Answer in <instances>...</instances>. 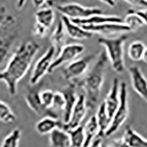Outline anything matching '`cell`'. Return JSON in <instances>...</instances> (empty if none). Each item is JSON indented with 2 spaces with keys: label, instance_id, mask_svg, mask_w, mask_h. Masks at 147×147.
<instances>
[{
  "label": "cell",
  "instance_id": "obj_1",
  "mask_svg": "<svg viewBox=\"0 0 147 147\" xmlns=\"http://www.w3.org/2000/svg\"><path fill=\"white\" fill-rule=\"evenodd\" d=\"M40 48L33 40L24 42L18 46L5 69L0 71V81L5 84L11 96L16 94L18 82L27 74Z\"/></svg>",
  "mask_w": 147,
  "mask_h": 147
},
{
  "label": "cell",
  "instance_id": "obj_2",
  "mask_svg": "<svg viewBox=\"0 0 147 147\" xmlns=\"http://www.w3.org/2000/svg\"><path fill=\"white\" fill-rule=\"evenodd\" d=\"M109 60L105 51H102L90 71L81 80L75 81L77 86L82 88L88 109H94L100 98Z\"/></svg>",
  "mask_w": 147,
  "mask_h": 147
},
{
  "label": "cell",
  "instance_id": "obj_3",
  "mask_svg": "<svg viewBox=\"0 0 147 147\" xmlns=\"http://www.w3.org/2000/svg\"><path fill=\"white\" fill-rule=\"evenodd\" d=\"M128 39L125 33L115 38L100 37L97 42L105 49L107 58L114 71L121 74L125 70L124 59V46Z\"/></svg>",
  "mask_w": 147,
  "mask_h": 147
},
{
  "label": "cell",
  "instance_id": "obj_4",
  "mask_svg": "<svg viewBox=\"0 0 147 147\" xmlns=\"http://www.w3.org/2000/svg\"><path fill=\"white\" fill-rule=\"evenodd\" d=\"M129 113L128 103V90L125 82L120 83V104L115 110V113L111 119V122L107 130L106 131L105 136H113L119 130L120 127L127 120Z\"/></svg>",
  "mask_w": 147,
  "mask_h": 147
},
{
  "label": "cell",
  "instance_id": "obj_5",
  "mask_svg": "<svg viewBox=\"0 0 147 147\" xmlns=\"http://www.w3.org/2000/svg\"><path fill=\"white\" fill-rule=\"evenodd\" d=\"M95 57L94 54H89L80 58H76L64 67L62 74L64 79L69 82L80 80L88 69L90 63Z\"/></svg>",
  "mask_w": 147,
  "mask_h": 147
},
{
  "label": "cell",
  "instance_id": "obj_6",
  "mask_svg": "<svg viewBox=\"0 0 147 147\" xmlns=\"http://www.w3.org/2000/svg\"><path fill=\"white\" fill-rule=\"evenodd\" d=\"M57 10L62 16L71 19H84L96 14L103 13V10L99 7H85L74 2L58 5Z\"/></svg>",
  "mask_w": 147,
  "mask_h": 147
},
{
  "label": "cell",
  "instance_id": "obj_7",
  "mask_svg": "<svg viewBox=\"0 0 147 147\" xmlns=\"http://www.w3.org/2000/svg\"><path fill=\"white\" fill-rule=\"evenodd\" d=\"M56 54V50L53 47H51L47 52L37 60L36 63L33 67L31 77L30 79V83L31 85H36L40 82L47 73L49 72V69L52 65Z\"/></svg>",
  "mask_w": 147,
  "mask_h": 147
},
{
  "label": "cell",
  "instance_id": "obj_8",
  "mask_svg": "<svg viewBox=\"0 0 147 147\" xmlns=\"http://www.w3.org/2000/svg\"><path fill=\"white\" fill-rule=\"evenodd\" d=\"M84 51L85 47L81 44H65L57 54V57L54 59L49 73H51L65 63H69L75 60Z\"/></svg>",
  "mask_w": 147,
  "mask_h": 147
},
{
  "label": "cell",
  "instance_id": "obj_9",
  "mask_svg": "<svg viewBox=\"0 0 147 147\" xmlns=\"http://www.w3.org/2000/svg\"><path fill=\"white\" fill-rule=\"evenodd\" d=\"M35 86V85H32V87L29 88L25 94V101L28 107L35 114L42 117L51 116V117L58 119V115L57 112H55L51 109L47 108L42 104L40 97H39L40 90H38V88Z\"/></svg>",
  "mask_w": 147,
  "mask_h": 147
},
{
  "label": "cell",
  "instance_id": "obj_10",
  "mask_svg": "<svg viewBox=\"0 0 147 147\" xmlns=\"http://www.w3.org/2000/svg\"><path fill=\"white\" fill-rule=\"evenodd\" d=\"M88 109V107L87 106L85 96L83 94L78 96L77 102L72 109L69 120L67 123L63 124V128L69 131L71 129L81 125L82 122L85 119Z\"/></svg>",
  "mask_w": 147,
  "mask_h": 147
},
{
  "label": "cell",
  "instance_id": "obj_11",
  "mask_svg": "<svg viewBox=\"0 0 147 147\" xmlns=\"http://www.w3.org/2000/svg\"><path fill=\"white\" fill-rule=\"evenodd\" d=\"M82 27L85 30L93 32L94 34H99L105 36L131 32L129 27H127L124 22L122 23L111 22V23H105L98 25H82Z\"/></svg>",
  "mask_w": 147,
  "mask_h": 147
},
{
  "label": "cell",
  "instance_id": "obj_12",
  "mask_svg": "<svg viewBox=\"0 0 147 147\" xmlns=\"http://www.w3.org/2000/svg\"><path fill=\"white\" fill-rule=\"evenodd\" d=\"M128 71L134 90L147 102V79L137 65H131Z\"/></svg>",
  "mask_w": 147,
  "mask_h": 147
},
{
  "label": "cell",
  "instance_id": "obj_13",
  "mask_svg": "<svg viewBox=\"0 0 147 147\" xmlns=\"http://www.w3.org/2000/svg\"><path fill=\"white\" fill-rule=\"evenodd\" d=\"M61 20L63 23L65 32L68 36L71 38L72 39L78 40H87L91 38L94 36V34L93 32L85 30L82 26L74 23L71 18L67 16H62Z\"/></svg>",
  "mask_w": 147,
  "mask_h": 147
},
{
  "label": "cell",
  "instance_id": "obj_14",
  "mask_svg": "<svg viewBox=\"0 0 147 147\" xmlns=\"http://www.w3.org/2000/svg\"><path fill=\"white\" fill-rule=\"evenodd\" d=\"M103 102H105L110 117L112 119L115 110L120 104V82L117 77H115L113 80L110 90Z\"/></svg>",
  "mask_w": 147,
  "mask_h": 147
},
{
  "label": "cell",
  "instance_id": "obj_15",
  "mask_svg": "<svg viewBox=\"0 0 147 147\" xmlns=\"http://www.w3.org/2000/svg\"><path fill=\"white\" fill-rule=\"evenodd\" d=\"M77 85L75 82H71L66 87L64 88L62 90L65 98V107L63 109V124L68 122L71 113L72 109L75 105L77 100L78 96L77 95Z\"/></svg>",
  "mask_w": 147,
  "mask_h": 147
},
{
  "label": "cell",
  "instance_id": "obj_16",
  "mask_svg": "<svg viewBox=\"0 0 147 147\" xmlns=\"http://www.w3.org/2000/svg\"><path fill=\"white\" fill-rule=\"evenodd\" d=\"M79 25H98L105 23H122L124 22L121 17L116 15H105L103 13L96 14L84 19H71Z\"/></svg>",
  "mask_w": 147,
  "mask_h": 147
},
{
  "label": "cell",
  "instance_id": "obj_17",
  "mask_svg": "<svg viewBox=\"0 0 147 147\" xmlns=\"http://www.w3.org/2000/svg\"><path fill=\"white\" fill-rule=\"evenodd\" d=\"M121 139L124 146L147 147V139L140 136L130 125L126 127Z\"/></svg>",
  "mask_w": 147,
  "mask_h": 147
},
{
  "label": "cell",
  "instance_id": "obj_18",
  "mask_svg": "<svg viewBox=\"0 0 147 147\" xmlns=\"http://www.w3.org/2000/svg\"><path fill=\"white\" fill-rule=\"evenodd\" d=\"M63 127V122L60 121L58 119L44 116L37 122L35 124V130L41 136L49 134L56 128Z\"/></svg>",
  "mask_w": 147,
  "mask_h": 147
},
{
  "label": "cell",
  "instance_id": "obj_19",
  "mask_svg": "<svg viewBox=\"0 0 147 147\" xmlns=\"http://www.w3.org/2000/svg\"><path fill=\"white\" fill-rule=\"evenodd\" d=\"M49 144L52 147L71 146L69 132L63 127L55 129L49 133Z\"/></svg>",
  "mask_w": 147,
  "mask_h": 147
},
{
  "label": "cell",
  "instance_id": "obj_20",
  "mask_svg": "<svg viewBox=\"0 0 147 147\" xmlns=\"http://www.w3.org/2000/svg\"><path fill=\"white\" fill-rule=\"evenodd\" d=\"M65 36H66V32H65V27L62 20H60L57 22V25L50 37L52 46L55 49L56 54L58 53L61 50V49L65 45Z\"/></svg>",
  "mask_w": 147,
  "mask_h": 147
},
{
  "label": "cell",
  "instance_id": "obj_21",
  "mask_svg": "<svg viewBox=\"0 0 147 147\" xmlns=\"http://www.w3.org/2000/svg\"><path fill=\"white\" fill-rule=\"evenodd\" d=\"M96 117L97 123H98L99 129V134L97 136L104 137V136H105L106 131L107 130L110 122H111V118L110 117V115L107 113L104 102H102L98 107Z\"/></svg>",
  "mask_w": 147,
  "mask_h": 147
},
{
  "label": "cell",
  "instance_id": "obj_22",
  "mask_svg": "<svg viewBox=\"0 0 147 147\" xmlns=\"http://www.w3.org/2000/svg\"><path fill=\"white\" fill-rule=\"evenodd\" d=\"M35 22L40 24L48 30L52 27L55 20V11L50 6L40 7L35 13Z\"/></svg>",
  "mask_w": 147,
  "mask_h": 147
},
{
  "label": "cell",
  "instance_id": "obj_23",
  "mask_svg": "<svg viewBox=\"0 0 147 147\" xmlns=\"http://www.w3.org/2000/svg\"><path fill=\"white\" fill-rule=\"evenodd\" d=\"M85 140L84 146H90L92 140L99 134V125L97 123L96 115H92L83 126Z\"/></svg>",
  "mask_w": 147,
  "mask_h": 147
},
{
  "label": "cell",
  "instance_id": "obj_24",
  "mask_svg": "<svg viewBox=\"0 0 147 147\" xmlns=\"http://www.w3.org/2000/svg\"><path fill=\"white\" fill-rule=\"evenodd\" d=\"M16 38V34H10L0 38V66L8 56L9 52L11 49L12 46Z\"/></svg>",
  "mask_w": 147,
  "mask_h": 147
},
{
  "label": "cell",
  "instance_id": "obj_25",
  "mask_svg": "<svg viewBox=\"0 0 147 147\" xmlns=\"http://www.w3.org/2000/svg\"><path fill=\"white\" fill-rule=\"evenodd\" d=\"M145 49L146 46L142 41L135 40L129 45L127 49L128 57L132 61H136V62L140 61L142 60Z\"/></svg>",
  "mask_w": 147,
  "mask_h": 147
},
{
  "label": "cell",
  "instance_id": "obj_26",
  "mask_svg": "<svg viewBox=\"0 0 147 147\" xmlns=\"http://www.w3.org/2000/svg\"><path fill=\"white\" fill-rule=\"evenodd\" d=\"M123 21L126 25L129 27L131 32L136 31L145 25L141 18L136 13L134 9L128 10L127 15H126L125 18L123 19Z\"/></svg>",
  "mask_w": 147,
  "mask_h": 147
},
{
  "label": "cell",
  "instance_id": "obj_27",
  "mask_svg": "<svg viewBox=\"0 0 147 147\" xmlns=\"http://www.w3.org/2000/svg\"><path fill=\"white\" fill-rule=\"evenodd\" d=\"M68 132H69V136H70L71 146H84L85 136L83 129V126L80 125L78 127H75V128L71 129Z\"/></svg>",
  "mask_w": 147,
  "mask_h": 147
},
{
  "label": "cell",
  "instance_id": "obj_28",
  "mask_svg": "<svg viewBox=\"0 0 147 147\" xmlns=\"http://www.w3.org/2000/svg\"><path fill=\"white\" fill-rule=\"evenodd\" d=\"M16 119L11 107L3 101L0 100V121L4 124H12Z\"/></svg>",
  "mask_w": 147,
  "mask_h": 147
},
{
  "label": "cell",
  "instance_id": "obj_29",
  "mask_svg": "<svg viewBox=\"0 0 147 147\" xmlns=\"http://www.w3.org/2000/svg\"><path fill=\"white\" fill-rule=\"evenodd\" d=\"M22 131L18 128L13 129L10 134L5 138L2 143V146L4 147H17L19 145Z\"/></svg>",
  "mask_w": 147,
  "mask_h": 147
},
{
  "label": "cell",
  "instance_id": "obj_30",
  "mask_svg": "<svg viewBox=\"0 0 147 147\" xmlns=\"http://www.w3.org/2000/svg\"><path fill=\"white\" fill-rule=\"evenodd\" d=\"M54 96H55V92L52 91V90H49V89L39 91V97H40L42 104L47 108L51 109V110H52V104H53Z\"/></svg>",
  "mask_w": 147,
  "mask_h": 147
},
{
  "label": "cell",
  "instance_id": "obj_31",
  "mask_svg": "<svg viewBox=\"0 0 147 147\" xmlns=\"http://www.w3.org/2000/svg\"><path fill=\"white\" fill-rule=\"evenodd\" d=\"M15 22L14 17L7 14L6 7L5 6H0V28L13 24Z\"/></svg>",
  "mask_w": 147,
  "mask_h": 147
},
{
  "label": "cell",
  "instance_id": "obj_32",
  "mask_svg": "<svg viewBox=\"0 0 147 147\" xmlns=\"http://www.w3.org/2000/svg\"><path fill=\"white\" fill-rule=\"evenodd\" d=\"M64 107H65V98H64L63 94L62 92H55L52 109L55 110V112H57L60 110L63 111Z\"/></svg>",
  "mask_w": 147,
  "mask_h": 147
},
{
  "label": "cell",
  "instance_id": "obj_33",
  "mask_svg": "<svg viewBox=\"0 0 147 147\" xmlns=\"http://www.w3.org/2000/svg\"><path fill=\"white\" fill-rule=\"evenodd\" d=\"M48 30V29L46 28L45 27L42 26L40 24L35 22V24L33 26L32 32H33L34 35L38 37V38H44V37L47 35Z\"/></svg>",
  "mask_w": 147,
  "mask_h": 147
},
{
  "label": "cell",
  "instance_id": "obj_34",
  "mask_svg": "<svg viewBox=\"0 0 147 147\" xmlns=\"http://www.w3.org/2000/svg\"><path fill=\"white\" fill-rule=\"evenodd\" d=\"M133 7L140 9H147V0H124Z\"/></svg>",
  "mask_w": 147,
  "mask_h": 147
},
{
  "label": "cell",
  "instance_id": "obj_35",
  "mask_svg": "<svg viewBox=\"0 0 147 147\" xmlns=\"http://www.w3.org/2000/svg\"><path fill=\"white\" fill-rule=\"evenodd\" d=\"M136 13L141 18L144 24L147 25V9H140V10H134Z\"/></svg>",
  "mask_w": 147,
  "mask_h": 147
},
{
  "label": "cell",
  "instance_id": "obj_36",
  "mask_svg": "<svg viewBox=\"0 0 147 147\" xmlns=\"http://www.w3.org/2000/svg\"><path fill=\"white\" fill-rule=\"evenodd\" d=\"M102 138H103V137H100L99 136H96L94 140H92L90 146H102Z\"/></svg>",
  "mask_w": 147,
  "mask_h": 147
},
{
  "label": "cell",
  "instance_id": "obj_37",
  "mask_svg": "<svg viewBox=\"0 0 147 147\" xmlns=\"http://www.w3.org/2000/svg\"><path fill=\"white\" fill-rule=\"evenodd\" d=\"M49 0H32V2L35 7L36 8H40L44 5L48 4Z\"/></svg>",
  "mask_w": 147,
  "mask_h": 147
},
{
  "label": "cell",
  "instance_id": "obj_38",
  "mask_svg": "<svg viewBox=\"0 0 147 147\" xmlns=\"http://www.w3.org/2000/svg\"><path fill=\"white\" fill-rule=\"evenodd\" d=\"M109 146H115V147H119V146H124V144L122 141L121 138L115 139L110 141V144H108Z\"/></svg>",
  "mask_w": 147,
  "mask_h": 147
},
{
  "label": "cell",
  "instance_id": "obj_39",
  "mask_svg": "<svg viewBox=\"0 0 147 147\" xmlns=\"http://www.w3.org/2000/svg\"><path fill=\"white\" fill-rule=\"evenodd\" d=\"M102 3L105 4L106 5L109 6L110 7H114L115 6V0H99Z\"/></svg>",
  "mask_w": 147,
  "mask_h": 147
},
{
  "label": "cell",
  "instance_id": "obj_40",
  "mask_svg": "<svg viewBox=\"0 0 147 147\" xmlns=\"http://www.w3.org/2000/svg\"><path fill=\"white\" fill-rule=\"evenodd\" d=\"M26 2H27V0H17V7L18 9L23 8Z\"/></svg>",
  "mask_w": 147,
  "mask_h": 147
},
{
  "label": "cell",
  "instance_id": "obj_41",
  "mask_svg": "<svg viewBox=\"0 0 147 147\" xmlns=\"http://www.w3.org/2000/svg\"><path fill=\"white\" fill-rule=\"evenodd\" d=\"M142 60L144 63H146L147 64V47H146L145 50H144V55H143Z\"/></svg>",
  "mask_w": 147,
  "mask_h": 147
},
{
  "label": "cell",
  "instance_id": "obj_42",
  "mask_svg": "<svg viewBox=\"0 0 147 147\" xmlns=\"http://www.w3.org/2000/svg\"><path fill=\"white\" fill-rule=\"evenodd\" d=\"M59 1H61V0H49L48 4H47V5H48L49 6H52L55 2H59Z\"/></svg>",
  "mask_w": 147,
  "mask_h": 147
}]
</instances>
